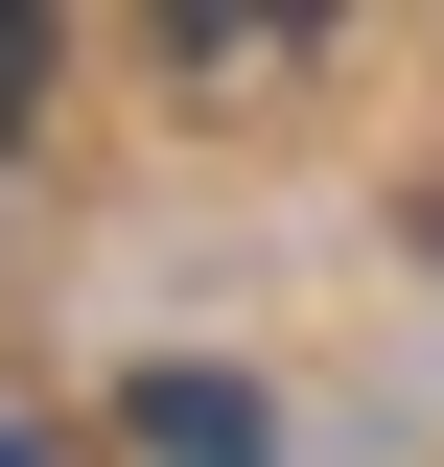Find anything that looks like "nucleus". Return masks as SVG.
<instances>
[{
    "label": "nucleus",
    "mask_w": 444,
    "mask_h": 467,
    "mask_svg": "<svg viewBox=\"0 0 444 467\" xmlns=\"http://www.w3.org/2000/svg\"><path fill=\"white\" fill-rule=\"evenodd\" d=\"M117 444H141V467H280V420L234 398V374H141V398H117Z\"/></svg>",
    "instance_id": "nucleus-1"
},
{
    "label": "nucleus",
    "mask_w": 444,
    "mask_h": 467,
    "mask_svg": "<svg viewBox=\"0 0 444 467\" xmlns=\"http://www.w3.org/2000/svg\"><path fill=\"white\" fill-rule=\"evenodd\" d=\"M164 70H187V94H234V70H304V24H234V0H187V24H164Z\"/></svg>",
    "instance_id": "nucleus-2"
},
{
    "label": "nucleus",
    "mask_w": 444,
    "mask_h": 467,
    "mask_svg": "<svg viewBox=\"0 0 444 467\" xmlns=\"http://www.w3.org/2000/svg\"><path fill=\"white\" fill-rule=\"evenodd\" d=\"M24 117H48V24L0 0V140H24Z\"/></svg>",
    "instance_id": "nucleus-3"
}]
</instances>
